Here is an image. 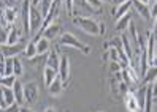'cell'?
I'll use <instances>...</instances> for the list:
<instances>
[{"label": "cell", "instance_id": "6da1fadb", "mask_svg": "<svg viewBox=\"0 0 157 112\" xmlns=\"http://www.w3.org/2000/svg\"><path fill=\"white\" fill-rule=\"evenodd\" d=\"M73 25L81 29L82 32H86L89 35H103L105 33V25L97 22L95 19L87 16H73Z\"/></svg>", "mask_w": 157, "mask_h": 112}, {"label": "cell", "instance_id": "7a4b0ae2", "mask_svg": "<svg viewBox=\"0 0 157 112\" xmlns=\"http://www.w3.org/2000/svg\"><path fill=\"white\" fill-rule=\"evenodd\" d=\"M59 43H60V46H68V48L78 49V51L82 52V54H89V52H90V48H89L87 44H84L82 41H79L75 35H73V33H68V32H65V33L60 35Z\"/></svg>", "mask_w": 157, "mask_h": 112}, {"label": "cell", "instance_id": "3957f363", "mask_svg": "<svg viewBox=\"0 0 157 112\" xmlns=\"http://www.w3.org/2000/svg\"><path fill=\"white\" fill-rule=\"evenodd\" d=\"M43 21L44 16L38 10V6H33L30 3V11H29V24H30V35L38 33L43 29Z\"/></svg>", "mask_w": 157, "mask_h": 112}, {"label": "cell", "instance_id": "277c9868", "mask_svg": "<svg viewBox=\"0 0 157 112\" xmlns=\"http://www.w3.org/2000/svg\"><path fill=\"white\" fill-rule=\"evenodd\" d=\"M25 43H16V44H2L0 46V52L3 54L5 59H13V57H17L21 52H24L25 49Z\"/></svg>", "mask_w": 157, "mask_h": 112}, {"label": "cell", "instance_id": "5b68a950", "mask_svg": "<svg viewBox=\"0 0 157 112\" xmlns=\"http://www.w3.org/2000/svg\"><path fill=\"white\" fill-rule=\"evenodd\" d=\"M40 96V89H38V84L36 82H27L24 85V98L27 104H33V103L38 99Z\"/></svg>", "mask_w": 157, "mask_h": 112}, {"label": "cell", "instance_id": "8992f818", "mask_svg": "<svg viewBox=\"0 0 157 112\" xmlns=\"http://www.w3.org/2000/svg\"><path fill=\"white\" fill-rule=\"evenodd\" d=\"M59 78L62 79V82H63V85L68 82V79H70V60H68V57H65V55H62L60 57V63H59Z\"/></svg>", "mask_w": 157, "mask_h": 112}, {"label": "cell", "instance_id": "52a82bcc", "mask_svg": "<svg viewBox=\"0 0 157 112\" xmlns=\"http://www.w3.org/2000/svg\"><path fill=\"white\" fill-rule=\"evenodd\" d=\"M124 103H125V107L128 112H143L140 104H138V99L135 96V93L128 90L125 95H124Z\"/></svg>", "mask_w": 157, "mask_h": 112}, {"label": "cell", "instance_id": "ba28073f", "mask_svg": "<svg viewBox=\"0 0 157 112\" xmlns=\"http://www.w3.org/2000/svg\"><path fill=\"white\" fill-rule=\"evenodd\" d=\"M29 11H30V0H24L22 2V10H21V17H22V29L25 35H30V24H29Z\"/></svg>", "mask_w": 157, "mask_h": 112}, {"label": "cell", "instance_id": "9c48e42d", "mask_svg": "<svg viewBox=\"0 0 157 112\" xmlns=\"http://www.w3.org/2000/svg\"><path fill=\"white\" fill-rule=\"evenodd\" d=\"M40 33H41V36H44V38H48V40L51 41V40H54V38H57V36H59V33H60V25H59L57 22H52V24H49L48 27H44L43 30H40Z\"/></svg>", "mask_w": 157, "mask_h": 112}, {"label": "cell", "instance_id": "30bf717a", "mask_svg": "<svg viewBox=\"0 0 157 112\" xmlns=\"http://www.w3.org/2000/svg\"><path fill=\"white\" fill-rule=\"evenodd\" d=\"M132 3H133V8L138 11V14H140L143 19H146V21H149L151 19V8L147 6L146 3H141V2H138V0H132Z\"/></svg>", "mask_w": 157, "mask_h": 112}, {"label": "cell", "instance_id": "8fae6325", "mask_svg": "<svg viewBox=\"0 0 157 112\" xmlns=\"http://www.w3.org/2000/svg\"><path fill=\"white\" fill-rule=\"evenodd\" d=\"M13 93H14V99H16V104L24 106L25 104V98H24V85L16 79L14 85H13Z\"/></svg>", "mask_w": 157, "mask_h": 112}, {"label": "cell", "instance_id": "7c38bea8", "mask_svg": "<svg viewBox=\"0 0 157 112\" xmlns=\"http://www.w3.org/2000/svg\"><path fill=\"white\" fill-rule=\"evenodd\" d=\"M57 76H59V71L57 70H54L51 67H44L43 68V81H44V85L46 87H49Z\"/></svg>", "mask_w": 157, "mask_h": 112}, {"label": "cell", "instance_id": "4fadbf2b", "mask_svg": "<svg viewBox=\"0 0 157 112\" xmlns=\"http://www.w3.org/2000/svg\"><path fill=\"white\" fill-rule=\"evenodd\" d=\"M155 38L157 36L154 33L149 35L147 38V43H146V52H147V60H149V67L152 65V60H154V55H155Z\"/></svg>", "mask_w": 157, "mask_h": 112}, {"label": "cell", "instance_id": "5bb4252c", "mask_svg": "<svg viewBox=\"0 0 157 112\" xmlns=\"http://www.w3.org/2000/svg\"><path fill=\"white\" fill-rule=\"evenodd\" d=\"M2 17L5 19V22L8 25H13L16 22V19H17V11L14 10L13 6H6L5 10L2 11Z\"/></svg>", "mask_w": 157, "mask_h": 112}, {"label": "cell", "instance_id": "9a60e30c", "mask_svg": "<svg viewBox=\"0 0 157 112\" xmlns=\"http://www.w3.org/2000/svg\"><path fill=\"white\" fill-rule=\"evenodd\" d=\"M33 41H36V51H38L40 55L49 52V49H51V41H49L48 38L40 36V38H36V40H33Z\"/></svg>", "mask_w": 157, "mask_h": 112}, {"label": "cell", "instance_id": "2e32d148", "mask_svg": "<svg viewBox=\"0 0 157 112\" xmlns=\"http://www.w3.org/2000/svg\"><path fill=\"white\" fill-rule=\"evenodd\" d=\"M63 87H65V85H63L62 79L57 76L56 79H54V82L48 87V92H49V95H51V96H59L60 93H62V90H63Z\"/></svg>", "mask_w": 157, "mask_h": 112}, {"label": "cell", "instance_id": "e0dca14e", "mask_svg": "<svg viewBox=\"0 0 157 112\" xmlns=\"http://www.w3.org/2000/svg\"><path fill=\"white\" fill-rule=\"evenodd\" d=\"M130 22H132V14H130V13L124 14L122 17H119V19H117V22H116V30H117V32L127 30L128 25H130Z\"/></svg>", "mask_w": 157, "mask_h": 112}, {"label": "cell", "instance_id": "ac0fdd59", "mask_svg": "<svg viewBox=\"0 0 157 112\" xmlns=\"http://www.w3.org/2000/svg\"><path fill=\"white\" fill-rule=\"evenodd\" d=\"M59 63H60V55L56 51H52V52L48 54V57H46V65L44 67H51L54 70H59Z\"/></svg>", "mask_w": 157, "mask_h": 112}, {"label": "cell", "instance_id": "d6986e66", "mask_svg": "<svg viewBox=\"0 0 157 112\" xmlns=\"http://www.w3.org/2000/svg\"><path fill=\"white\" fill-rule=\"evenodd\" d=\"M157 79V67H154V65H151L149 68H147V71L144 73L143 76V85H147V84H152L154 81Z\"/></svg>", "mask_w": 157, "mask_h": 112}, {"label": "cell", "instance_id": "ffe728a7", "mask_svg": "<svg viewBox=\"0 0 157 112\" xmlns=\"http://www.w3.org/2000/svg\"><path fill=\"white\" fill-rule=\"evenodd\" d=\"M16 43H21V30L17 29L16 25H11L10 33H8V41H6V44H16Z\"/></svg>", "mask_w": 157, "mask_h": 112}, {"label": "cell", "instance_id": "44dd1931", "mask_svg": "<svg viewBox=\"0 0 157 112\" xmlns=\"http://www.w3.org/2000/svg\"><path fill=\"white\" fill-rule=\"evenodd\" d=\"M132 6H133L132 0H128V2H124V3H121V5H117V10H116V13H114L116 19L122 17V16L127 14V13H130V8H132Z\"/></svg>", "mask_w": 157, "mask_h": 112}, {"label": "cell", "instance_id": "7402d4cb", "mask_svg": "<svg viewBox=\"0 0 157 112\" xmlns=\"http://www.w3.org/2000/svg\"><path fill=\"white\" fill-rule=\"evenodd\" d=\"M24 54H25V57L27 60H32L35 59L36 55H38V51H36V41H29V44L25 46V49H24Z\"/></svg>", "mask_w": 157, "mask_h": 112}, {"label": "cell", "instance_id": "603a6c76", "mask_svg": "<svg viewBox=\"0 0 157 112\" xmlns=\"http://www.w3.org/2000/svg\"><path fill=\"white\" fill-rule=\"evenodd\" d=\"M152 84H147L146 89V103H144V112H152Z\"/></svg>", "mask_w": 157, "mask_h": 112}, {"label": "cell", "instance_id": "cb8c5ba5", "mask_svg": "<svg viewBox=\"0 0 157 112\" xmlns=\"http://www.w3.org/2000/svg\"><path fill=\"white\" fill-rule=\"evenodd\" d=\"M0 87H2V85H0ZM2 92H3V99H5V103H6V107L11 106V104H14L16 99H14L13 89H10V87H2Z\"/></svg>", "mask_w": 157, "mask_h": 112}, {"label": "cell", "instance_id": "d4e9b609", "mask_svg": "<svg viewBox=\"0 0 157 112\" xmlns=\"http://www.w3.org/2000/svg\"><path fill=\"white\" fill-rule=\"evenodd\" d=\"M146 89H147V85H141L135 93V96L138 99V104H140L143 112H144V103H146Z\"/></svg>", "mask_w": 157, "mask_h": 112}, {"label": "cell", "instance_id": "484cf974", "mask_svg": "<svg viewBox=\"0 0 157 112\" xmlns=\"http://www.w3.org/2000/svg\"><path fill=\"white\" fill-rule=\"evenodd\" d=\"M13 74L16 78H21L24 74V68H22V62L17 59V57H13Z\"/></svg>", "mask_w": 157, "mask_h": 112}, {"label": "cell", "instance_id": "4316f807", "mask_svg": "<svg viewBox=\"0 0 157 112\" xmlns=\"http://www.w3.org/2000/svg\"><path fill=\"white\" fill-rule=\"evenodd\" d=\"M121 40H122V48H124V52H125V55H127V59H128V62L132 60V57H133V51H132V48H130V41H128V38L125 35H122L121 36Z\"/></svg>", "mask_w": 157, "mask_h": 112}, {"label": "cell", "instance_id": "83f0119b", "mask_svg": "<svg viewBox=\"0 0 157 112\" xmlns=\"http://www.w3.org/2000/svg\"><path fill=\"white\" fill-rule=\"evenodd\" d=\"M14 82H16V76H14V74H11V76H3L2 79H0V85H2V87H10V89H13Z\"/></svg>", "mask_w": 157, "mask_h": 112}, {"label": "cell", "instance_id": "f1b7e54d", "mask_svg": "<svg viewBox=\"0 0 157 112\" xmlns=\"http://www.w3.org/2000/svg\"><path fill=\"white\" fill-rule=\"evenodd\" d=\"M10 29H11V25H8V27L0 25V46H2V44H6V41H8V33H10Z\"/></svg>", "mask_w": 157, "mask_h": 112}, {"label": "cell", "instance_id": "f546056e", "mask_svg": "<svg viewBox=\"0 0 157 112\" xmlns=\"http://www.w3.org/2000/svg\"><path fill=\"white\" fill-rule=\"evenodd\" d=\"M13 74V59H5V76Z\"/></svg>", "mask_w": 157, "mask_h": 112}, {"label": "cell", "instance_id": "4dcf8cb0", "mask_svg": "<svg viewBox=\"0 0 157 112\" xmlns=\"http://www.w3.org/2000/svg\"><path fill=\"white\" fill-rule=\"evenodd\" d=\"M109 68H111V73H119L124 67L121 62H109Z\"/></svg>", "mask_w": 157, "mask_h": 112}, {"label": "cell", "instance_id": "1f68e13d", "mask_svg": "<svg viewBox=\"0 0 157 112\" xmlns=\"http://www.w3.org/2000/svg\"><path fill=\"white\" fill-rule=\"evenodd\" d=\"M86 2L89 3V6L92 10H95V11H98L101 8V0H86Z\"/></svg>", "mask_w": 157, "mask_h": 112}, {"label": "cell", "instance_id": "d6a6232c", "mask_svg": "<svg viewBox=\"0 0 157 112\" xmlns=\"http://www.w3.org/2000/svg\"><path fill=\"white\" fill-rule=\"evenodd\" d=\"M65 2V8H67V13L70 16H73V8H75V0H63Z\"/></svg>", "mask_w": 157, "mask_h": 112}, {"label": "cell", "instance_id": "836d02e7", "mask_svg": "<svg viewBox=\"0 0 157 112\" xmlns=\"http://www.w3.org/2000/svg\"><path fill=\"white\" fill-rule=\"evenodd\" d=\"M5 112H21V106L19 104H11V106H8L6 109H5Z\"/></svg>", "mask_w": 157, "mask_h": 112}, {"label": "cell", "instance_id": "e575fe53", "mask_svg": "<svg viewBox=\"0 0 157 112\" xmlns=\"http://www.w3.org/2000/svg\"><path fill=\"white\" fill-rule=\"evenodd\" d=\"M0 107L6 109V103H5V99H3V92H2V87H0Z\"/></svg>", "mask_w": 157, "mask_h": 112}, {"label": "cell", "instance_id": "d590c367", "mask_svg": "<svg viewBox=\"0 0 157 112\" xmlns=\"http://www.w3.org/2000/svg\"><path fill=\"white\" fill-rule=\"evenodd\" d=\"M151 16L152 17H157V0L154 2V5L151 6Z\"/></svg>", "mask_w": 157, "mask_h": 112}, {"label": "cell", "instance_id": "8d00e7d4", "mask_svg": "<svg viewBox=\"0 0 157 112\" xmlns=\"http://www.w3.org/2000/svg\"><path fill=\"white\" fill-rule=\"evenodd\" d=\"M152 96L157 98V79H155L154 84H152Z\"/></svg>", "mask_w": 157, "mask_h": 112}, {"label": "cell", "instance_id": "74e56055", "mask_svg": "<svg viewBox=\"0 0 157 112\" xmlns=\"http://www.w3.org/2000/svg\"><path fill=\"white\" fill-rule=\"evenodd\" d=\"M0 74H2V78L5 76V60L0 62Z\"/></svg>", "mask_w": 157, "mask_h": 112}, {"label": "cell", "instance_id": "f35d334b", "mask_svg": "<svg viewBox=\"0 0 157 112\" xmlns=\"http://www.w3.org/2000/svg\"><path fill=\"white\" fill-rule=\"evenodd\" d=\"M6 6H8V5H6V2H5V0H0V11H3Z\"/></svg>", "mask_w": 157, "mask_h": 112}, {"label": "cell", "instance_id": "ab89813d", "mask_svg": "<svg viewBox=\"0 0 157 112\" xmlns=\"http://www.w3.org/2000/svg\"><path fill=\"white\" fill-rule=\"evenodd\" d=\"M43 112H57V110H56V109H54L52 106H48V107H46V109H44Z\"/></svg>", "mask_w": 157, "mask_h": 112}, {"label": "cell", "instance_id": "60d3db41", "mask_svg": "<svg viewBox=\"0 0 157 112\" xmlns=\"http://www.w3.org/2000/svg\"><path fill=\"white\" fill-rule=\"evenodd\" d=\"M154 19H155V21H154V32H152V33L157 36V17H154Z\"/></svg>", "mask_w": 157, "mask_h": 112}, {"label": "cell", "instance_id": "b9f144b4", "mask_svg": "<svg viewBox=\"0 0 157 112\" xmlns=\"http://www.w3.org/2000/svg\"><path fill=\"white\" fill-rule=\"evenodd\" d=\"M30 3H32L33 6H38V5H40V0H30Z\"/></svg>", "mask_w": 157, "mask_h": 112}, {"label": "cell", "instance_id": "7bdbcfd3", "mask_svg": "<svg viewBox=\"0 0 157 112\" xmlns=\"http://www.w3.org/2000/svg\"><path fill=\"white\" fill-rule=\"evenodd\" d=\"M21 112H33V110L29 109V107H22V106H21Z\"/></svg>", "mask_w": 157, "mask_h": 112}, {"label": "cell", "instance_id": "ee69618b", "mask_svg": "<svg viewBox=\"0 0 157 112\" xmlns=\"http://www.w3.org/2000/svg\"><path fill=\"white\" fill-rule=\"evenodd\" d=\"M152 65H154V67H157V54L154 55V60H152Z\"/></svg>", "mask_w": 157, "mask_h": 112}, {"label": "cell", "instance_id": "f6af8a7d", "mask_svg": "<svg viewBox=\"0 0 157 112\" xmlns=\"http://www.w3.org/2000/svg\"><path fill=\"white\" fill-rule=\"evenodd\" d=\"M124 2H128V0H116L117 5H121V3H124Z\"/></svg>", "mask_w": 157, "mask_h": 112}, {"label": "cell", "instance_id": "bcb514c9", "mask_svg": "<svg viewBox=\"0 0 157 112\" xmlns=\"http://www.w3.org/2000/svg\"><path fill=\"white\" fill-rule=\"evenodd\" d=\"M152 112H157V101H155V104L152 106Z\"/></svg>", "mask_w": 157, "mask_h": 112}, {"label": "cell", "instance_id": "7dc6e473", "mask_svg": "<svg viewBox=\"0 0 157 112\" xmlns=\"http://www.w3.org/2000/svg\"><path fill=\"white\" fill-rule=\"evenodd\" d=\"M138 2H141V3H146V5H147V3H149V0H138Z\"/></svg>", "mask_w": 157, "mask_h": 112}, {"label": "cell", "instance_id": "c3c4849f", "mask_svg": "<svg viewBox=\"0 0 157 112\" xmlns=\"http://www.w3.org/2000/svg\"><path fill=\"white\" fill-rule=\"evenodd\" d=\"M13 2H16V0H8V3H13Z\"/></svg>", "mask_w": 157, "mask_h": 112}, {"label": "cell", "instance_id": "681fc988", "mask_svg": "<svg viewBox=\"0 0 157 112\" xmlns=\"http://www.w3.org/2000/svg\"><path fill=\"white\" fill-rule=\"evenodd\" d=\"M0 112H5V109H3V107H0Z\"/></svg>", "mask_w": 157, "mask_h": 112}, {"label": "cell", "instance_id": "f907efd6", "mask_svg": "<svg viewBox=\"0 0 157 112\" xmlns=\"http://www.w3.org/2000/svg\"><path fill=\"white\" fill-rule=\"evenodd\" d=\"M101 2H111V0H101Z\"/></svg>", "mask_w": 157, "mask_h": 112}, {"label": "cell", "instance_id": "816d5d0a", "mask_svg": "<svg viewBox=\"0 0 157 112\" xmlns=\"http://www.w3.org/2000/svg\"><path fill=\"white\" fill-rule=\"evenodd\" d=\"M0 17H2V11H0Z\"/></svg>", "mask_w": 157, "mask_h": 112}, {"label": "cell", "instance_id": "f5cc1de1", "mask_svg": "<svg viewBox=\"0 0 157 112\" xmlns=\"http://www.w3.org/2000/svg\"><path fill=\"white\" fill-rule=\"evenodd\" d=\"M0 79H2V74H0Z\"/></svg>", "mask_w": 157, "mask_h": 112}]
</instances>
